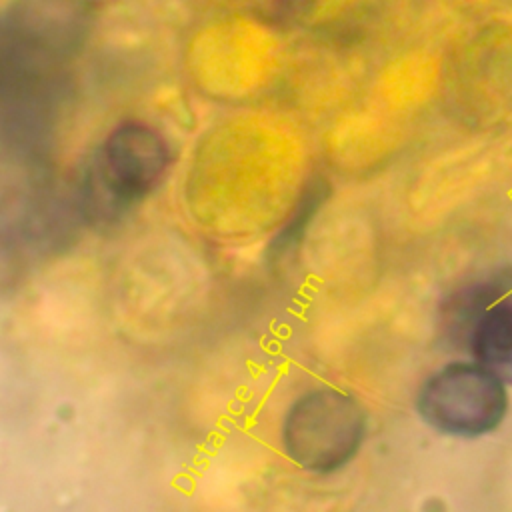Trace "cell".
Listing matches in <instances>:
<instances>
[{
	"mask_svg": "<svg viewBox=\"0 0 512 512\" xmlns=\"http://www.w3.org/2000/svg\"><path fill=\"white\" fill-rule=\"evenodd\" d=\"M170 164L166 138L150 124L114 126L88 160L80 182V210L92 220H112L152 192Z\"/></svg>",
	"mask_w": 512,
	"mask_h": 512,
	"instance_id": "1",
	"label": "cell"
},
{
	"mask_svg": "<svg viewBox=\"0 0 512 512\" xmlns=\"http://www.w3.org/2000/svg\"><path fill=\"white\" fill-rule=\"evenodd\" d=\"M64 62L30 40L8 16L0 18V112L34 122L56 102Z\"/></svg>",
	"mask_w": 512,
	"mask_h": 512,
	"instance_id": "4",
	"label": "cell"
},
{
	"mask_svg": "<svg viewBox=\"0 0 512 512\" xmlns=\"http://www.w3.org/2000/svg\"><path fill=\"white\" fill-rule=\"evenodd\" d=\"M316 0H272V16L282 22L290 24L306 16Z\"/></svg>",
	"mask_w": 512,
	"mask_h": 512,
	"instance_id": "8",
	"label": "cell"
},
{
	"mask_svg": "<svg viewBox=\"0 0 512 512\" xmlns=\"http://www.w3.org/2000/svg\"><path fill=\"white\" fill-rule=\"evenodd\" d=\"M462 346L480 366L512 388V298L496 296L470 322Z\"/></svg>",
	"mask_w": 512,
	"mask_h": 512,
	"instance_id": "6",
	"label": "cell"
},
{
	"mask_svg": "<svg viewBox=\"0 0 512 512\" xmlns=\"http://www.w3.org/2000/svg\"><path fill=\"white\" fill-rule=\"evenodd\" d=\"M326 192H328V188H326V184L322 180H314V182H310L306 186V190H304V194H302V198H300V202H298V206L294 210L292 220L288 222V226L282 232V240L280 242H290L296 236V230L300 226H304L310 220V216L314 214V210L322 204Z\"/></svg>",
	"mask_w": 512,
	"mask_h": 512,
	"instance_id": "7",
	"label": "cell"
},
{
	"mask_svg": "<svg viewBox=\"0 0 512 512\" xmlns=\"http://www.w3.org/2000/svg\"><path fill=\"white\" fill-rule=\"evenodd\" d=\"M366 430L364 406L344 390L322 386L290 406L282 424V446L296 466L324 474L340 470L358 454Z\"/></svg>",
	"mask_w": 512,
	"mask_h": 512,
	"instance_id": "2",
	"label": "cell"
},
{
	"mask_svg": "<svg viewBox=\"0 0 512 512\" xmlns=\"http://www.w3.org/2000/svg\"><path fill=\"white\" fill-rule=\"evenodd\" d=\"M508 408V386L476 360H452L436 368L416 394L418 416L436 432L454 438L494 432Z\"/></svg>",
	"mask_w": 512,
	"mask_h": 512,
	"instance_id": "3",
	"label": "cell"
},
{
	"mask_svg": "<svg viewBox=\"0 0 512 512\" xmlns=\"http://www.w3.org/2000/svg\"><path fill=\"white\" fill-rule=\"evenodd\" d=\"M90 0H14L8 18L48 54L66 62L86 42Z\"/></svg>",
	"mask_w": 512,
	"mask_h": 512,
	"instance_id": "5",
	"label": "cell"
}]
</instances>
